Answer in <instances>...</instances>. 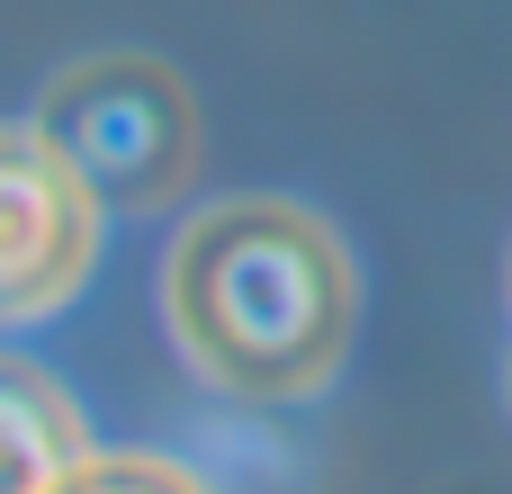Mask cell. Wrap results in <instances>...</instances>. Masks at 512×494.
Wrapping results in <instances>:
<instances>
[{
  "mask_svg": "<svg viewBox=\"0 0 512 494\" xmlns=\"http://www.w3.org/2000/svg\"><path fill=\"white\" fill-rule=\"evenodd\" d=\"M171 333L234 396H306L351 333V270L306 207H216L171 252Z\"/></svg>",
  "mask_w": 512,
  "mask_h": 494,
  "instance_id": "cell-1",
  "label": "cell"
},
{
  "mask_svg": "<svg viewBox=\"0 0 512 494\" xmlns=\"http://www.w3.org/2000/svg\"><path fill=\"white\" fill-rule=\"evenodd\" d=\"M36 135L63 153V171L108 216L171 207L198 171V108H189L180 72H162L153 54H90V63L54 72L36 99Z\"/></svg>",
  "mask_w": 512,
  "mask_h": 494,
  "instance_id": "cell-2",
  "label": "cell"
},
{
  "mask_svg": "<svg viewBox=\"0 0 512 494\" xmlns=\"http://www.w3.org/2000/svg\"><path fill=\"white\" fill-rule=\"evenodd\" d=\"M99 216L36 126H0V324H36L90 279Z\"/></svg>",
  "mask_w": 512,
  "mask_h": 494,
  "instance_id": "cell-3",
  "label": "cell"
},
{
  "mask_svg": "<svg viewBox=\"0 0 512 494\" xmlns=\"http://www.w3.org/2000/svg\"><path fill=\"white\" fill-rule=\"evenodd\" d=\"M63 477H72V414L27 369H0V494H54Z\"/></svg>",
  "mask_w": 512,
  "mask_h": 494,
  "instance_id": "cell-4",
  "label": "cell"
},
{
  "mask_svg": "<svg viewBox=\"0 0 512 494\" xmlns=\"http://www.w3.org/2000/svg\"><path fill=\"white\" fill-rule=\"evenodd\" d=\"M54 494H198L189 477L153 468V459H108V468H72Z\"/></svg>",
  "mask_w": 512,
  "mask_h": 494,
  "instance_id": "cell-5",
  "label": "cell"
}]
</instances>
